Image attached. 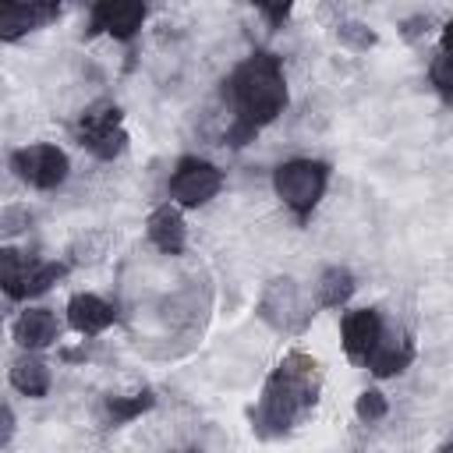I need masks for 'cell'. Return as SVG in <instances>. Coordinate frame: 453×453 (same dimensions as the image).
Wrapping results in <instances>:
<instances>
[{
    "label": "cell",
    "instance_id": "6da1fadb",
    "mask_svg": "<svg viewBox=\"0 0 453 453\" xmlns=\"http://www.w3.org/2000/svg\"><path fill=\"white\" fill-rule=\"evenodd\" d=\"M234 99L241 110V134H251L255 127L269 124L287 106V85L276 57L269 53L248 57L234 74Z\"/></svg>",
    "mask_w": 453,
    "mask_h": 453
},
{
    "label": "cell",
    "instance_id": "7a4b0ae2",
    "mask_svg": "<svg viewBox=\"0 0 453 453\" xmlns=\"http://www.w3.org/2000/svg\"><path fill=\"white\" fill-rule=\"evenodd\" d=\"M315 361L308 354H290L276 368V375L265 386V396L258 403V425H269L276 432L290 428L304 407L315 403Z\"/></svg>",
    "mask_w": 453,
    "mask_h": 453
},
{
    "label": "cell",
    "instance_id": "3957f363",
    "mask_svg": "<svg viewBox=\"0 0 453 453\" xmlns=\"http://www.w3.org/2000/svg\"><path fill=\"white\" fill-rule=\"evenodd\" d=\"M326 180H329V170L326 163H315V159H290L276 170L273 184H276V195L294 209V212H311L315 202L322 198L326 191Z\"/></svg>",
    "mask_w": 453,
    "mask_h": 453
},
{
    "label": "cell",
    "instance_id": "277c9868",
    "mask_svg": "<svg viewBox=\"0 0 453 453\" xmlns=\"http://www.w3.org/2000/svg\"><path fill=\"white\" fill-rule=\"evenodd\" d=\"M64 276V265L57 262H39V258H25L14 248H0V287L11 297H32L42 294L50 283H57Z\"/></svg>",
    "mask_w": 453,
    "mask_h": 453
},
{
    "label": "cell",
    "instance_id": "5b68a950",
    "mask_svg": "<svg viewBox=\"0 0 453 453\" xmlns=\"http://www.w3.org/2000/svg\"><path fill=\"white\" fill-rule=\"evenodd\" d=\"M14 173L32 184V188H57L64 177H67V156L57 149V145H28V149H18L14 159H11Z\"/></svg>",
    "mask_w": 453,
    "mask_h": 453
},
{
    "label": "cell",
    "instance_id": "8992f818",
    "mask_svg": "<svg viewBox=\"0 0 453 453\" xmlns=\"http://www.w3.org/2000/svg\"><path fill=\"white\" fill-rule=\"evenodd\" d=\"M258 315H262L273 329H280V333L301 329L308 315H304V308H301V290H297V283H294L290 276L269 280L265 290H262V301H258Z\"/></svg>",
    "mask_w": 453,
    "mask_h": 453
},
{
    "label": "cell",
    "instance_id": "52a82bcc",
    "mask_svg": "<svg viewBox=\"0 0 453 453\" xmlns=\"http://www.w3.org/2000/svg\"><path fill=\"white\" fill-rule=\"evenodd\" d=\"M219 188H223V177L205 159H180L170 177V195L180 205H205L209 198H216Z\"/></svg>",
    "mask_w": 453,
    "mask_h": 453
},
{
    "label": "cell",
    "instance_id": "ba28073f",
    "mask_svg": "<svg viewBox=\"0 0 453 453\" xmlns=\"http://www.w3.org/2000/svg\"><path fill=\"white\" fill-rule=\"evenodd\" d=\"M78 134H81V145H88L99 159H113L127 145V134L120 127V113L113 106L96 110V113H85L81 124H78Z\"/></svg>",
    "mask_w": 453,
    "mask_h": 453
},
{
    "label": "cell",
    "instance_id": "9c48e42d",
    "mask_svg": "<svg viewBox=\"0 0 453 453\" xmlns=\"http://www.w3.org/2000/svg\"><path fill=\"white\" fill-rule=\"evenodd\" d=\"M145 0H96L92 25L110 32L113 39H131L142 28Z\"/></svg>",
    "mask_w": 453,
    "mask_h": 453
},
{
    "label": "cell",
    "instance_id": "30bf717a",
    "mask_svg": "<svg viewBox=\"0 0 453 453\" xmlns=\"http://www.w3.org/2000/svg\"><path fill=\"white\" fill-rule=\"evenodd\" d=\"M379 336H382V319H379V311L357 308V311H350V315L343 319V347H347V354H350L354 361H365Z\"/></svg>",
    "mask_w": 453,
    "mask_h": 453
},
{
    "label": "cell",
    "instance_id": "8fae6325",
    "mask_svg": "<svg viewBox=\"0 0 453 453\" xmlns=\"http://www.w3.org/2000/svg\"><path fill=\"white\" fill-rule=\"evenodd\" d=\"M411 357H414V343L407 336H396V333L382 329V336L375 340V347L368 350L365 361H368V368L375 375H396V372H403L411 365Z\"/></svg>",
    "mask_w": 453,
    "mask_h": 453
},
{
    "label": "cell",
    "instance_id": "7c38bea8",
    "mask_svg": "<svg viewBox=\"0 0 453 453\" xmlns=\"http://www.w3.org/2000/svg\"><path fill=\"white\" fill-rule=\"evenodd\" d=\"M113 304H106L103 297H96V294H74L71 297V304H67V319H71V326L78 329V333H85V336H96V333H103L110 322H113Z\"/></svg>",
    "mask_w": 453,
    "mask_h": 453
},
{
    "label": "cell",
    "instance_id": "4fadbf2b",
    "mask_svg": "<svg viewBox=\"0 0 453 453\" xmlns=\"http://www.w3.org/2000/svg\"><path fill=\"white\" fill-rule=\"evenodd\" d=\"M149 237L159 251L166 255H180L184 251V241H188V230H184V219L173 205H159L152 216H149Z\"/></svg>",
    "mask_w": 453,
    "mask_h": 453
},
{
    "label": "cell",
    "instance_id": "5bb4252c",
    "mask_svg": "<svg viewBox=\"0 0 453 453\" xmlns=\"http://www.w3.org/2000/svg\"><path fill=\"white\" fill-rule=\"evenodd\" d=\"M14 340L28 350H39V347H50L57 340V319L53 311L46 308H25L14 322Z\"/></svg>",
    "mask_w": 453,
    "mask_h": 453
},
{
    "label": "cell",
    "instance_id": "9a60e30c",
    "mask_svg": "<svg viewBox=\"0 0 453 453\" xmlns=\"http://www.w3.org/2000/svg\"><path fill=\"white\" fill-rule=\"evenodd\" d=\"M11 386L25 396H46L50 389V365L35 354H21L14 365H11Z\"/></svg>",
    "mask_w": 453,
    "mask_h": 453
},
{
    "label": "cell",
    "instance_id": "2e32d148",
    "mask_svg": "<svg viewBox=\"0 0 453 453\" xmlns=\"http://www.w3.org/2000/svg\"><path fill=\"white\" fill-rule=\"evenodd\" d=\"M39 18L42 14L32 0H0V39L11 42L18 35H25Z\"/></svg>",
    "mask_w": 453,
    "mask_h": 453
},
{
    "label": "cell",
    "instance_id": "e0dca14e",
    "mask_svg": "<svg viewBox=\"0 0 453 453\" xmlns=\"http://www.w3.org/2000/svg\"><path fill=\"white\" fill-rule=\"evenodd\" d=\"M350 294H354V276L347 269L333 265L322 273V280H319V304L322 308H340L350 301Z\"/></svg>",
    "mask_w": 453,
    "mask_h": 453
},
{
    "label": "cell",
    "instance_id": "ac0fdd59",
    "mask_svg": "<svg viewBox=\"0 0 453 453\" xmlns=\"http://www.w3.org/2000/svg\"><path fill=\"white\" fill-rule=\"evenodd\" d=\"M149 407H152V393L149 389H142L134 396H106V414L113 421H131V418H138Z\"/></svg>",
    "mask_w": 453,
    "mask_h": 453
},
{
    "label": "cell",
    "instance_id": "d6986e66",
    "mask_svg": "<svg viewBox=\"0 0 453 453\" xmlns=\"http://www.w3.org/2000/svg\"><path fill=\"white\" fill-rule=\"evenodd\" d=\"M386 396L379 393V389H365L361 396H357V403H354V414L365 421V425H372V421H382L386 418Z\"/></svg>",
    "mask_w": 453,
    "mask_h": 453
},
{
    "label": "cell",
    "instance_id": "ffe728a7",
    "mask_svg": "<svg viewBox=\"0 0 453 453\" xmlns=\"http://www.w3.org/2000/svg\"><path fill=\"white\" fill-rule=\"evenodd\" d=\"M340 39H343L347 46H354V50H368V46L375 42V35H372L361 21H347V25H340Z\"/></svg>",
    "mask_w": 453,
    "mask_h": 453
},
{
    "label": "cell",
    "instance_id": "44dd1931",
    "mask_svg": "<svg viewBox=\"0 0 453 453\" xmlns=\"http://www.w3.org/2000/svg\"><path fill=\"white\" fill-rule=\"evenodd\" d=\"M28 223H32V212L21 209V205H11V209L0 212V234H18V230H25Z\"/></svg>",
    "mask_w": 453,
    "mask_h": 453
},
{
    "label": "cell",
    "instance_id": "7402d4cb",
    "mask_svg": "<svg viewBox=\"0 0 453 453\" xmlns=\"http://www.w3.org/2000/svg\"><path fill=\"white\" fill-rule=\"evenodd\" d=\"M432 81H435V88L442 96H449V57H446V42H442V50L432 60Z\"/></svg>",
    "mask_w": 453,
    "mask_h": 453
},
{
    "label": "cell",
    "instance_id": "603a6c76",
    "mask_svg": "<svg viewBox=\"0 0 453 453\" xmlns=\"http://www.w3.org/2000/svg\"><path fill=\"white\" fill-rule=\"evenodd\" d=\"M11 435H14V414H11V407L0 403V446L11 442Z\"/></svg>",
    "mask_w": 453,
    "mask_h": 453
},
{
    "label": "cell",
    "instance_id": "cb8c5ba5",
    "mask_svg": "<svg viewBox=\"0 0 453 453\" xmlns=\"http://www.w3.org/2000/svg\"><path fill=\"white\" fill-rule=\"evenodd\" d=\"M255 4H258L269 18H283V14L290 11V4H294V0H255Z\"/></svg>",
    "mask_w": 453,
    "mask_h": 453
},
{
    "label": "cell",
    "instance_id": "d4e9b609",
    "mask_svg": "<svg viewBox=\"0 0 453 453\" xmlns=\"http://www.w3.org/2000/svg\"><path fill=\"white\" fill-rule=\"evenodd\" d=\"M32 4L39 7V14H53L60 7V0H32Z\"/></svg>",
    "mask_w": 453,
    "mask_h": 453
}]
</instances>
